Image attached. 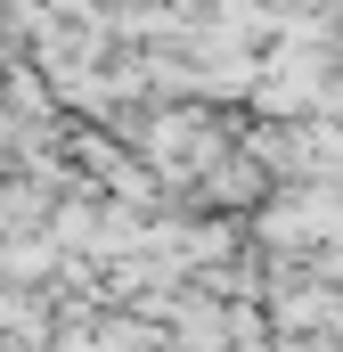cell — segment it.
Segmentation results:
<instances>
[{"label": "cell", "mask_w": 343, "mask_h": 352, "mask_svg": "<svg viewBox=\"0 0 343 352\" xmlns=\"http://www.w3.org/2000/svg\"><path fill=\"white\" fill-rule=\"evenodd\" d=\"M131 140H139V156L164 180H188V188L237 148V140H229V115H221L213 98H180V107H164V115H156L147 131H131Z\"/></svg>", "instance_id": "6da1fadb"}, {"label": "cell", "mask_w": 343, "mask_h": 352, "mask_svg": "<svg viewBox=\"0 0 343 352\" xmlns=\"http://www.w3.org/2000/svg\"><path fill=\"white\" fill-rule=\"evenodd\" d=\"M254 230H261L270 254L343 246V188H327V180H286L270 205H254Z\"/></svg>", "instance_id": "7a4b0ae2"}, {"label": "cell", "mask_w": 343, "mask_h": 352, "mask_svg": "<svg viewBox=\"0 0 343 352\" xmlns=\"http://www.w3.org/2000/svg\"><path fill=\"white\" fill-rule=\"evenodd\" d=\"M66 263H74V254H66L58 230H41V238H33V230H8V238H0V278H8V287H58Z\"/></svg>", "instance_id": "3957f363"}, {"label": "cell", "mask_w": 343, "mask_h": 352, "mask_svg": "<svg viewBox=\"0 0 343 352\" xmlns=\"http://www.w3.org/2000/svg\"><path fill=\"white\" fill-rule=\"evenodd\" d=\"M49 213H58L49 197H33L25 180H0V238H8V230H41Z\"/></svg>", "instance_id": "277c9868"}, {"label": "cell", "mask_w": 343, "mask_h": 352, "mask_svg": "<svg viewBox=\"0 0 343 352\" xmlns=\"http://www.w3.org/2000/svg\"><path fill=\"white\" fill-rule=\"evenodd\" d=\"M319 115H343V66H335V82H327V107Z\"/></svg>", "instance_id": "5b68a950"}]
</instances>
